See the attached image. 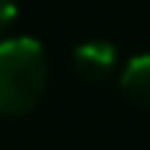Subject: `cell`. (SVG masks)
<instances>
[{
  "instance_id": "6da1fadb",
  "label": "cell",
  "mask_w": 150,
  "mask_h": 150,
  "mask_svg": "<svg viewBox=\"0 0 150 150\" xmlns=\"http://www.w3.org/2000/svg\"><path fill=\"white\" fill-rule=\"evenodd\" d=\"M47 86V56L31 36L0 42V114H28Z\"/></svg>"
},
{
  "instance_id": "277c9868",
  "label": "cell",
  "mask_w": 150,
  "mask_h": 150,
  "mask_svg": "<svg viewBox=\"0 0 150 150\" xmlns=\"http://www.w3.org/2000/svg\"><path fill=\"white\" fill-rule=\"evenodd\" d=\"M17 20V6L14 0H0V36L11 28V22Z\"/></svg>"
},
{
  "instance_id": "3957f363",
  "label": "cell",
  "mask_w": 150,
  "mask_h": 150,
  "mask_svg": "<svg viewBox=\"0 0 150 150\" xmlns=\"http://www.w3.org/2000/svg\"><path fill=\"white\" fill-rule=\"evenodd\" d=\"M120 89L131 103L142 108H150V53L134 56L122 67L120 75Z\"/></svg>"
},
{
  "instance_id": "7a4b0ae2",
  "label": "cell",
  "mask_w": 150,
  "mask_h": 150,
  "mask_svg": "<svg viewBox=\"0 0 150 150\" xmlns=\"http://www.w3.org/2000/svg\"><path fill=\"white\" fill-rule=\"evenodd\" d=\"M72 64L75 72L86 81H106L117 67V47L106 39H92L81 42L72 50Z\"/></svg>"
}]
</instances>
